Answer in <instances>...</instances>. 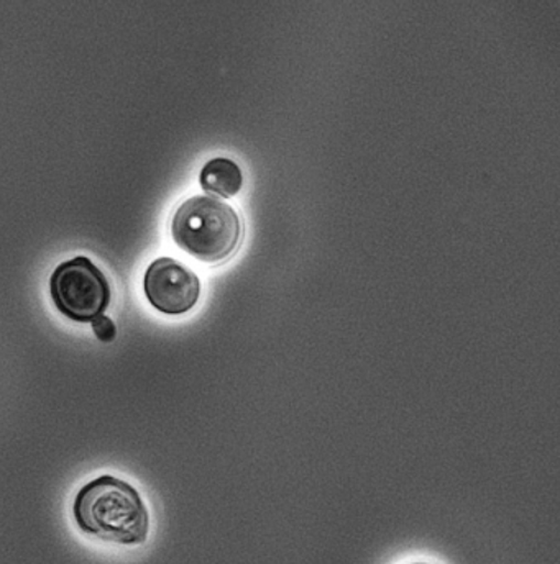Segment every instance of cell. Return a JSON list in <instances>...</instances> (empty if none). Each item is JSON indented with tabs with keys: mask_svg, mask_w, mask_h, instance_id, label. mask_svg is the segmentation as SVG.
<instances>
[{
	"mask_svg": "<svg viewBox=\"0 0 560 564\" xmlns=\"http://www.w3.org/2000/svg\"><path fill=\"white\" fill-rule=\"evenodd\" d=\"M73 519L84 535L117 546H140L150 536V512L142 494L112 475L97 476L79 489Z\"/></svg>",
	"mask_w": 560,
	"mask_h": 564,
	"instance_id": "cell-1",
	"label": "cell"
},
{
	"mask_svg": "<svg viewBox=\"0 0 560 564\" xmlns=\"http://www.w3.org/2000/svg\"><path fill=\"white\" fill-rule=\"evenodd\" d=\"M174 243L197 261L217 264L233 257L241 240L239 214L217 197L183 200L171 218Z\"/></svg>",
	"mask_w": 560,
	"mask_h": 564,
	"instance_id": "cell-2",
	"label": "cell"
},
{
	"mask_svg": "<svg viewBox=\"0 0 560 564\" xmlns=\"http://www.w3.org/2000/svg\"><path fill=\"white\" fill-rule=\"evenodd\" d=\"M50 294L60 314L78 324H93L112 302L109 280L87 257L60 263L50 278Z\"/></svg>",
	"mask_w": 560,
	"mask_h": 564,
	"instance_id": "cell-3",
	"label": "cell"
},
{
	"mask_svg": "<svg viewBox=\"0 0 560 564\" xmlns=\"http://www.w3.org/2000/svg\"><path fill=\"white\" fill-rule=\"evenodd\" d=\"M143 292L160 314L174 317L196 307L201 297V280L186 264L174 258L161 257L147 268Z\"/></svg>",
	"mask_w": 560,
	"mask_h": 564,
	"instance_id": "cell-4",
	"label": "cell"
},
{
	"mask_svg": "<svg viewBox=\"0 0 560 564\" xmlns=\"http://www.w3.org/2000/svg\"><path fill=\"white\" fill-rule=\"evenodd\" d=\"M200 183L207 193L233 197L244 186V174L239 164L230 158H213L201 170Z\"/></svg>",
	"mask_w": 560,
	"mask_h": 564,
	"instance_id": "cell-5",
	"label": "cell"
},
{
	"mask_svg": "<svg viewBox=\"0 0 560 564\" xmlns=\"http://www.w3.org/2000/svg\"><path fill=\"white\" fill-rule=\"evenodd\" d=\"M90 325H93V332L97 340L103 341V344H112L116 340L117 325L114 324L112 318L107 317V315H100Z\"/></svg>",
	"mask_w": 560,
	"mask_h": 564,
	"instance_id": "cell-6",
	"label": "cell"
},
{
	"mask_svg": "<svg viewBox=\"0 0 560 564\" xmlns=\"http://www.w3.org/2000/svg\"><path fill=\"white\" fill-rule=\"evenodd\" d=\"M411 564H429V563H411Z\"/></svg>",
	"mask_w": 560,
	"mask_h": 564,
	"instance_id": "cell-7",
	"label": "cell"
}]
</instances>
